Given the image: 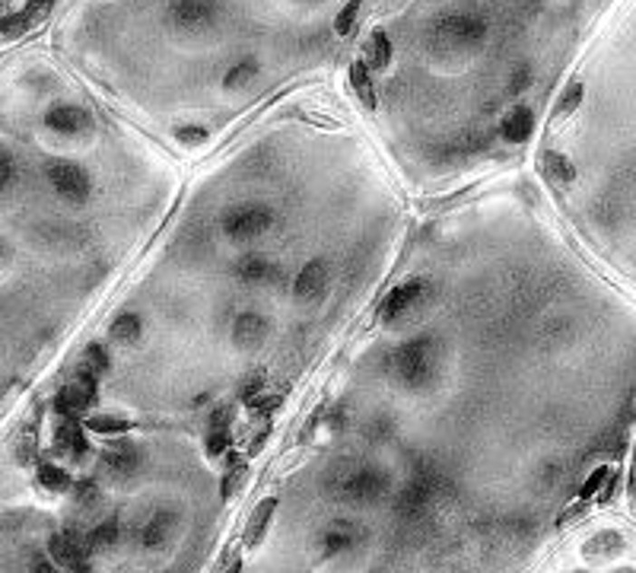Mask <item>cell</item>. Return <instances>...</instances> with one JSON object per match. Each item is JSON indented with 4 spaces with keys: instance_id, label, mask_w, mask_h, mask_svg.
Returning a JSON list of instances; mask_svg holds the SVG:
<instances>
[{
    "instance_id": "obj_7",
    "label": "cell",
    "mask_w": 636,
    "mask_h": 573,
    "mask_svg": "<svg viewBox=\"0 0 636 573\" xmlns=\"http://www.w3.org/2000/svg\"><path fill=\"white\" fill-rule=\"evenodd\" d=\"M45 172H48V182L54 185V191H58L61 198H67V201L80 204L92 195V179L83 166L67 163V160H54V163H48Z\"/></svg>"
},
{
    "instance_id": "obj_9",
    "label": "cell",
    "mask_w": 636,
    "mask_h": 573,
    "mask_svg": "<svg viewBox=\"0 0 636 573\" xmlns=\"http://www.w3.org/2000/svg\"><path fill=\"white\" fill-rule=\"evenodd\" d=\"M45 124L52 131H58V134H83V131L92 128V115L83 105L58 102L45 112Z\"/></svg>"
},
{
    "instance_id": "obj_40",
    "label": "cell",
    "mask_w": 636,
    "mask_h": 573,
    "mask_svg": "<svg viewBox=\"0 0 636 573\" xmlns=\"http://www.w3.org/2000/svg\"><path fill=\"white\" fill-rule=\"evenodd\" d=\"M226 573H242V564H239V560H236V564H229Z\"/></svg>"
},
{
    "instance_id": "obj_13",
    "label": "cell",
    "mask_w": 636,
    "mask_h": 573,
    "mask_svg": "<svg viewBox=\"0 0 636 573\" xmlns=\"http://www.w3.org/2000/svg\"><path fill=\"white\" fill-rule=\"evenodd\" d=\"M267 332H271V322L261 313H242L233 322V341L239 347H258L267 338Z\"/></svg>"
},
{
    "instance_id": "obj_6",
    "label": "cell",
    "mask_w": 636,
    "mask_h": 573,
    "mask_svg": "<svg viewBox=\"0 0 636 573\" xmlns=\"http://www.w3.org/2000/svg\"><path fill=\"white\" fill-rule=\"evenodd\" d=\"M96 376H92L86 366H80L77 373V383L64 385L54 398V411L61 414V421H80L86 411L96 404Z\"/></svg>"
},
{
    "instance_id": "obj_17",
    "label": "cell",
    "mask_w": 636,
    "mask_h": 573,
    "mask_svg": "<svg viewBox=\"0 0 636 573\" xmlns=\"http://www.w3.org/2000/svg\"><path fill=\"white\" fill-rule=\"evenodd\" d=\"M172 526H176V513L159 510V513L149 516V522L140 529V541L147 548H163L166 541H169V535H172Z\"/></svg>"
},
{
    "instance_id": "obj_37",
    "label": "cell",
    "mask_w": 636,
    "mask_h": 573,
    "mask_svg": "<svg viewBox=\"0 0 636 573\" xmlns=\"http://www.w3.org/2000/svg\"><path fill=\"white\" fill-rule=\"evenodd\" d=\"M242 478H246V465H242L239 459H233V465H229L226 481H223V490H226V497H233V494H236V488H239Z\"/></svg>"
},
{
    "instance_id": "obj_1",
    "label": "cell",
    "mask_w": 636,
    "mask_h": 573,
    "mask_svg": "<svg viewBox=\"0 0 636 573\" xmlns=\"http://www.w3.org/2000/svg\"><path fill=\"white\" fill-rule=\"evenodd\" d=\"M487 39V26L474 14H442L429 23L427 48L439 61H461L474 54Z\"/></svg>"
},
{
    "instance_id": "obj_3",
    "label": "cell",
    "mask_w": 636,
    "mask_h": 573,
    "mask_svg": "<svg viewBox=\"0 0 636 573\" xmlns=\"http://www.w3.org/2000/svg\"><path fill=\"white\" fill-rule=\"evenodd\" d=\"M271 227H274V210L267 204H233L223 214V233L236 242L258 239Z\"/></svg>"
},
{
    "instance_id": "obj_14",
    "label": "cell",
    "mask_w": 636,
    "mask_h": 573,
    "mask_svg": "<svg viewBox=\"0 0 636 573\" xmlns=\"http://www.w3.org/2000/svg\"><path fill=\"white\" fill-rule=\"evenodd\" d=\"M535 131V112L525 109V105H516L503 115L500 121V134L506 137L509 143H525Z\"/></svg>"
},
{
    "instance_id": "obj_32",
    "label": "cell",
    "mask_w": 636,
    "mask_h": 573,
    "mask_svg": "<svg viewBox=\"0 0 636 573\" xmlns=\"http://www.w3.org/2000/svg\"><path fill=\"white\" fill-rule=\"evenodd\" d=\"M608 478H611V469H608V465L595 469L589 478H585V484H583V490H579V497H583V500H592V497H595L598 490L604 488V481H608Z\"/></svg>"
},
{
    "instance_id": "obj_26",
    "label": "cell",
    "mask_w": 636,
    "mask_h": 573,
    "mask_svg": "<svg viewBox=\"0 0 636 573\" xmlns=\"http://www.w3.org/2000/svg\"><path fill=\"white\" fill-rule=\"evenodd\" d=\"M130 427L134 423L124 421V417H86V430H92V433H102V437H118V433H130Z\"/></svg>"
},
{
    "instance_id": "obj_18",
    "label": "cell",
    "mask_w": 636,
    "mask_h": 573,
    "mask_svg": "<svg viewBox=\"0 0 636 573\" xmlns=\"http://www.w3.org/2000/svg\"><path fill=\"white\" fill-rule=\"evenodd\" d=\"M429 497H433V478H423V475H417L414 481L408 484V488L401 490V510L404 513H410V516H417L423 507L429 503Z\"/></svg>"
},
{
    "instance_id": "obj_35",
    "label": "cell",
    "mask_w": 636,
    "mask_h": 573,
    "mask_svg": "<svg viewBox=\"0 0 636 573\" xmlns=\"http://www.w3.org/2000/svg\"><path fill=\"white\" fill-rule=\"evenodd\" d=\"M176 137L182 143H204L207 141V128H201V124H182V128L176 131Z\"/></svg>"
},
{
    "instance_id": "obj_29",
    "label": "cell",
    "mask_w": 636,
    "mask_h": 573,
    "mask_svg": "<svg viewBox=\"0 0 636 573\" xmlns=\"http://www.w3.org/2000/svg\"><path fill=\"white\" fill-rule=\"evenodd\" d=\"M360 10H363V0H351L338 16H334V33L338 35H351L357 29V20H360Z\"/></svg>"
},
{
    "instance_id": "obj_12",
    "label": "cell",
    "mask_w": 636,
    "mask_h": 573,
    "mask_svg": "<svg viewBox=\"0 0 636 573\" xmlns=\"http://www.w3.org/2000/svg\"><path fill=\"white\" fill-rule=\"evenodd\" d=\"M236 277L246 280V284H271V280L280 277V267L265 255H242L236 261Z\"/></svg>"
},
{
    "instance_id": "obj_23",
    "label": "cell",
    "mask_w": 636,
    "mask_h": 573,
    "mask_svg": "<svg viewBox=\"0 0 636 573\" xmlns=\"http://www.w3.org/2000/svg\"><path fill=\"white\" fill-rule=\"evenodd\" d=\"M118 539H121V526H118L115 520L99 522V526H92L90 532H86V545H90V551H109V548L118 545Z\"/></svg>"
},
{
    "instance_id": "obj_39",
    "label": "cell",
    "mask_w": 636,
    "mask_h": 573,
    "mask_svg": "<svg viewBox=\"0 0 636 573\" xmlns=\"http://www.w3.org/2000/svg\"><path fill=\"white\" fill-rule=\"evenodd\" d=\"M33 573H61V567L54 564V560L35 558V560H33Z\"/></svg>"
},
{
    "instance_id": "obj_41",
    "label": "cell",
    "mask_w": 636,
    "mask_h": 573,
    "mask_svg": "<svg viewBox=\"0 0 636 573\" xmlns=\"http://www.w3.org/2000/svg\"><path fill=\"white\" fill-rule=\"evenodd\" d=\"M299 4H305V7H312V4H322V0H299Z\"/></svg>"
},
{
    "instance_id": "obj_10",
    "label": "cell",
    "mask_w": 636,
    "mask_h": 573,
    "mask_svg": "<svg viewBox=\"0 0 636 573\" xmlns=\"http://www.w3.org/2000/svg\"><path fill=\"white\" fill-rule=\"evenodd\" d=\"M328 286V261L325 258H312L305 261V267L296 274V284H293V296L296 300H318V296L325 294Z\"/></svg>"
},
{
    "instance_id": "obj_2",
    "label": "cell",
    "mask_w": 636,
    "mask_h": 573,
    "mask_svg": "<svg viewBox=\"0 0 636 573\" xmlns=\"http://www.w3.org/2000/svg\"><path fill=\"white\" fill-rule=\"evenodd\" d=\"M391 373L401 379L410 389H420L439 370V341L433 335H417V338L404 341L401 347H395L389 357Z\"/></svg>"
},
{
    "instance_id": "obj_25",
    "label": "cell",
    "mask_w": 636,
    "mask_h": 573,
    "mask_svg": "<svg viewBox=\"0 0 636 573\" xmlns=\"http://www.w3.org/2000/svg\"><path fill=\"white\" fill-rule=\"evenodd\" d=\"M39 484L45 490H52V494H64L67 488H71V475H67L61 465H54V462H39Z\"/></svg>"
},
{
    "instance_id": "obj_15",
    "label": "cell",
    "mask_w": 636,
    "mask_h": 573,
    "mask_svg": "<svg viewBox=\"0 0 636 573\" xmlns=\"http://www.w3.org/2000/svg\"><path fill=\"white\" fill-rule=\"evenodd\" d=\"M274 513H277V497H265V500L252 510V516H248V522H246V535H242L248 548H255L265 539V532L271 529Z\"/></svg>"
},
{
    "instance_id": "obj_22",
    "label": "cell",
    "mask_w": 636,
    "mask_h": 573,
    "mask_svg": "<svg viewBox=\"0 0 636 573\" xmlns=\"http://www.w3.org/2000/svg\"><path fill=\"white\" fill-rule=\"evenodd\" d=\"M105 471H109L115 481H124V478L137 475V452L130 446H121V450H111L105 456Z\"/></svg>"
},
{
    "instance_id": "obj_42",
    "label": "cell",
    "mask_w": 636,
    "mask_h": 573,
    "mask_svg": "<svg viewBox=\"0 0 636 573\" xmlns=\"http://www.w3.org/2000/svg\"><path fill=\"white\" fill-rule=\"evenodd\" d=\"M0 258H4V242H0Z\"/></svg>"
},
{
    "instance_id": "obj_4",
    "label": "cell",
    "mask_w": 636,
    "mask_h": 573,
    "mask_svg": "<svg viewBox=\"0 0 636 573\" xmlns=\"http://www.w3.org/2000/svg\"><path fill=\"white\" fill-rule=\"evenodd\" d=\"M338 490L347 503H376L389 494V475L382 469H372V465H360V469H351L341 478Z\"/></svg>"
},
{
    "instance_id": "obj_36",
    "label": "cell",
    "mask_w": 636,
    "mask_h": 573,
    "mask_svg": "<svg viewBox=\"0 0 636 573\" xmlns=\"http://www.w3.org/2000/svg\"><path fill=\"white\" fill-rule=\"evenodd\" d=\"M52 4H54V0H26V7H23V14H26V20L35 26V23H39L42 16H45L48 10H52Z\"/></svg>"
},
{
    "instance_id": "obj_21",
    "label": "cell",
    "mask_w": 636,
    "mask_h": 573,
    "mask_svg": "<svg viewBox=\"0 0 636 573\" xmlns=\"http://www.w3.org/2000/svg\"><path fill=\"white\" fill-rule=\"evenodd\" d=\"M541 170H544V176L551 179L554 185L576 182V166H573L570 160H566L564 153H557V151H547L544 153V163H541Z\"/></svg>"
},
{
    "instance_id": "obj_11",
    "label": "cell",
    "mask_w": 636,
    "mask_h": 573,
    "mask_svg": "<svg viewBox=\"0 0 636 573\" xmlns=\"http://www.w3.org/2000/svg\"><path fill=\"white\" fill-rule=\"evenodd\" d=\"M423 290H427V284H423L420 277L404 280L401 286H395V290H391V294L385 296V303H382V322H395V319H401V316L408 313V309L414 306L417 300H420Z\"/></svg>"
},
{
    "instance_id": "obj_27",
    "label": "cell",
    "mask_w": 636,
    "mask_h": 573,
    "mask_svg": "<svg viewBox=\"0 0 636 573\" xmlns=\"http://www.w3.org/2000/svg\"><path fill=\"white\" fill-rule=\"evenodd\" d=\"M255 77H258V61H255V58L239 61V64L229 67V73H226V90H242V86L252 83Z\"/></svg>"
},
{
    "instance_id": "obj_28",
    "label": "cell",
    "mask_w": 636,
    "mask_h": 573,
    "mask_svg": "<svg viewBox=\"0 0 636 573\" xmlns=\"http://www.w3.org/2000/svg\"><path fill=\"white\" fill-rule=\"evenodd\" d=\"M583 96H585V90H583V83H570L564 92H560V99H557V105H554V118H566V115H573V112L579 109V102H583Z\"/></svg>"
},
{
    "instance_id": "obj_33",
    "label": "cell",
    "mask_w": 636,
    "mask_h": 573,
    "mask_svg": "<svg viewBox=\"0 0 636 573\" xmlns=\"http://www.w3.org/2000/svg\"><path fill=\"white\" fill-rule=\"evenodd\" d=\"M229 450V427H210L207 433V456H223Z\"/></svg>"
},
{
    "instance_id": "obj_24",
    "label": "cell",
    "mask_w": 636,
    "mask_h": 573,
    "mask_svg": "<svg viewBox=\"0 0 636 573\" xmlns=\"http://www.w3.org/2000/svg\"><path fill=\"white\" fill-rule=\"evenodd\" d=\"M140 332H143L140 316H134V313H121L115 322H111L109 338L115 341V345H134V341L140 338Z\"/></svg>"
},
{
    "instance_id": "obj_16",
    "label": "cell",
    "mask_w": 636,
    "mask_h": 573,
    "mask_svg": "<svg viewBox=\"0 0 636 573\" xmlns=\"http://www.w3.org/2000/svg\"><path fill=\"white\" fill-rule=\"evenodd\" d=\"M54 450L64 452V456H73V459H83L86 456V437H83V427L80 421H61V427L54 430Z\"/></svg>"
},
{
    "instance_id": "obj_8",
    "label": "cell",
    "mask_w": 636,
    "mask_h": 573,
    "mask_svg": "<svg viewBox=\"0 0 636 573\" xmlns=\"http://www.w3.org/2000/svg\"><path fill=\"white\" fill-rule=\"evenodd\" d=\"M48 551H52V560L61 570L90 573V545H86V535L73 532V529L54 532L52 541H48Z\"/></svg>"
},
{
    "instance_id": "obj_31",
    "label": "cell",
    "mask_w": 636,
    "mask_h": 573,
    "mask_svg": "<svg viewBox=\"0 0 636 573\" xmlns=\"http://www.w3.org/2000/svg\"><path fill=\"white\" fill-rule=\"evenodd\" d=\"M73 500H77L80 510H92V507H99L102 494H99V488L92 481H80L77 488H73Z\"/></svg>"
},
{
    "instance_id": "obj_20",
    "label": "cell",
    "mask_w": 636,
    "mask_h": 573,
    "mask_svg": "<svg viewBox=\"0 0 636 573\" xmlns=\"http://www.w3.org/2000/svg\"><path fill=\"white\" fill-rule=\"evenodd\" d=\"M391 61V42L385 35V29H372V35L366 39V67L372 71H385Z\"/></svg>"
},
{
    "instance_id": "obj_30",
    "label": "cell",
    "mask_w": 636,
    "mask_h": 573,
    "mask_svg": "<svg viewBox=\"0 0 636 573\" xmlns=\"http://www.w3.org/2000/svg\"><path fill=\"white\" fill-rule=\"evenodd\" d=\"M109 351H105L102 345H90L86 347V360H83V366L92 373V376H99V373H109Z\"/></svg>"
},
{
    "instance_id": "obj_5",
    "label": "cell",
    "mask_w": 636,
    "mask_h": 573,
    "mask_svg": "<svg viewBox=\"0 0 636 573\" xmlns=\"http://www.w3.org/2000/svg\"><path fill=\"white\" fill-rule=\"evenodd\" d=\"M223 14V0H169V23L182 33L210 29Z\"/></svg>"
},
{
    "instance_id": "obj_19",
    "label": "cell",
    "mask_w": 636,
    "mask_h": 573,
    "mask_svg": "<svg viewBox=\"0 0 636 573\" xmlns=\"http://www.w3.org/2000/svg\"><path fill=\"white\" fill-rule=\"evenodd\" d=\"M351 86H353V92H357V99L363 102V109H376V90H372V77H370V67H366V61H353L351 64Z\"/></svg>"
},
{
    "instance_id": "obj_34",
    "label": "cell",
    "mask_w": 636,
    "mask_h": 573,
    "mask_svg": "<svg viewBox=\"0 0 636 573\" xmlns=\"http://www.w3.org/2000/svg\"><path fill=\"white\" fill-rule=\"evenodd\" d=\"M351 541H353L351 529L338 526V529H332V532L325 535V551H328V554H334V551H344V548H351Z\"/></svg>"
},
{
    "instance_id": "obj_38",
    "label": "cell",
    "mask_w": 636,
    "mask_h": 573,
    "mask_svg": "<svg viewBox=\"0 0 636 573\" xmlns=\"http://www.w3.org/2000/svg\"><path fill=\"white\" fill-rule=\"evenodd\" d=\"M14 172H16L14 157H10L7 151H0V191H4L10 182H14Z\"/></svg>"
}]
</instances>
